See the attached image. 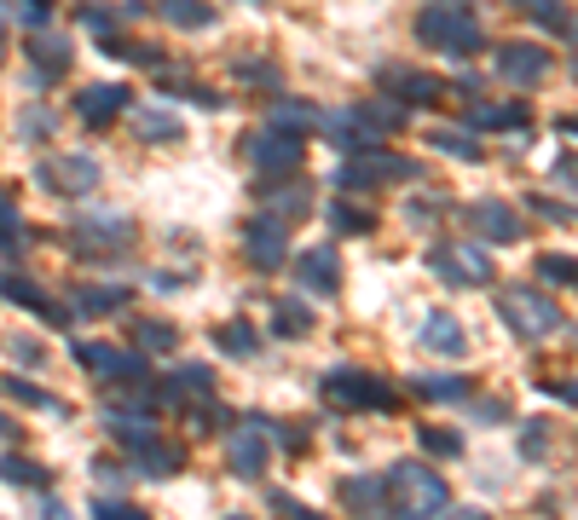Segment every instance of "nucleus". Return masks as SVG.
Listing matches in <instances>:
<instances>
[{
    "mask_svg": "<svg viewBox=\"0 0 578 520\" xmlns=\"http://www.w3.org/2000/svg\"><path fill=\"white\" fill-rule=\"evenodd\" d=\"M382 509L406 514V520H429L451 509V486L440 480V468L429 462H393L382 475Z\"/></svg>",
    "mask_w": 578,
    "mask_h": 520,
    "instance_id": "f257e3e1",
    "label": "nucleus"
},
{
    "mask_svg": "<svg viewBox=\"0 0 578 520\" xmlns=\"http://www.w3.org/2000/svg\"><path fill=\"white\" fill-rule=\"evenodd\" d=\"M417 41L445 52V59H474L481 41H486V30H481V18H474L463 0H429L422 18H417Z\"/></svg>",
    "mask_w": 578,
    "mask_h": 520,
    "instance_id": "f03ea898",
    "label": "nucleus"
},
{
    "mask_svg": "<svg viewBox=\"0 0 578 520\" xmlns=\"http://www.w3.org/2000/svg\"><path fill=\"white\" fill-rule=\"evenodd\" d=\"M497 319H504L521 342H544V335L561 330V306L544 290H533V283H509V290L497 295Z\"/></svg>",
    "mask_w": 578,
    "mask_h": 520,
    "instance_id": "7ed1b4c3",
    "label": "nucleus"
},
{
    "mask_svg": "<svg viewBox=\"0 0 578 520\" xmlns=\"http://www.w3.org/2000/svg\"><path fill=\"white\" fill-rule=\"evenodd\" d=\"M324 405H330V410H393L399 394H393L382 376H370V371H347V364H336V371L324 376Z\"/></svg>",
    "mask_w": 578,
    "mask_h": 520,
    "instance_id": "20e7f679",
    "label": "nucleus"
},
{
    "mask_svg": "<svg viewBox=\"0 0 578 520\" xmlns=\"http://www.w3.org/2000/svg\"><path fill=\"white\" fill-rule=\"evenodd\" d=\"M422 168L411 163V156H393V150H354V156H341V168H336V186L341 191H370V186H388V179H417Z\"/></svg>",
    "mask_w": 578,
    "mask_h": 520,
    "instance_id": "39448f33",
    "label": "nucleus"
},
{
    "mask_svg": "<svg viewBox=\"0 0 578 520\" xmlns=\"http://www.w3.org/2000/svg\"><path fill=\"white\" fill-rule=\"evenodd\" d=\"M429 267L451 283V290H486L492 283V254L486 243H474V238H451L429 254Z\"/></svg>",
    "mask_w": 578,
    "mask_h": 520,
    "instance_id": "423d86ee",
    "label": "nucleus"
},
{
    "mask_svg": "<svg viewBox=\"0 0 578 520\" xmlns=\"http://www.w3.org/2000/svg\"><path fill=\"white\" fill-rule=\"evenodd\" d=\"M70 243L82 254H116L134 243V220L128 215H111V208H87V215L70 220Z\"/></svg>",
    "mask_w": 578,
    "mask_h": 520,
    "instance_id": "0eeeda50",
    "label": "nucleus"
},
{
    "mask_svg": "<svg viewBox=\"0 0 578 520\" xmlns=\"http://www.w3.org/2000/svg\"><path fill=\"white\" fill-rule=\"evenodd\" d=\"M249 163H255V174H266V179H284V174H301L307 145L295 134H284V127H266V134H249Z\"/></svg>",
    "mask_w": 578,
    "mask_h": 520,
    "instance_id": "6e6552de",
    "label": "nucleus"
},
{
    "mask_svg": "<svg viewBox=\"0 0 578 520\" xmlns=\"http://www.w3.org/2000/svg\"><path fill=\"white\" fill-rule=\"evenodd\" d=\"M35 186L53 197H87V191H98V163L93 156H46L35 168Z\"/></svg>",
    "mask_w": 578,
    "mask_h": 520,
    "instance_id": "1a4fd4ad",
    "label": "nucleus"
},
{
    "mask_svg": "<svg viewBox=\"0 0 578 520\" xmlns=\"http://www.w3.org/2000/svg\"><path fill=\"white\" fill-rule=\"evenodd\" d=\"M225 462H232L238 480H261L266 475V462H272V428L261 423V416L225 439Z\"/></svg>",
    "mask_w": 578,
    "mask_h": 520,
    "instance_id": "9d476101",
    "label": "nucleus"
},
{
    "mask_svg": "<svg viewBox=\"0 0 578 520\" xmlns=\"http://www.w3.org/2000/svg\"><path fill=\"white\" fill-rule=\"evenodd\" d=\"M290 226L284 220H272V215H255L249 220V231H243V254H249V267L255 272H279L284 260H290Z\"/></svg>",
    "mask_w": 578,
    "mask_h": 520,
    "instance_id": "9b49d317",
    "label": "nucleus"
},
{
    "mask_svg": "<svg viewBox=\"0 0 578 520\" xmlns=\"http://www.w3.org/2000/svg\"><path fill=\"white\" fill-rule=\"evenodd\" d=\"M376 87L406 98V104H440L445 98L440 75H422V70H406V64H382V70H376Z\"/></svg>",
    "mask_w": 578,
    "mask_h": 520,
    "instance_id": "f8f14e48",
    "label": "nucleus"
},
{
    "mask_svg": "<svg viewBox=\"0 0 578 520\" xmlns=\"http://www.w3.org/2000/svg\"><path fill=\"white\" fill-rule=\"evenodd\" d=\"M497 75L515 82V87H533V82H544V75H549V52L538 41H509L504 52H497Z\"/></svg>",
    "mask_w": 578,
    "mask_h": 520,
    "instance_id": "ddd939ff",
    "label": "nucleus"
},
{
    "mask_svg": "<svg viewBox=\"0 0 578 520\" xmlns=\"http://www.w3.org/2000/svg\"><path fill=\"white\" fill-rule=\"evenodd\" d=\"M295 283H307L313 295H336V290H341V260H336V243L301 249V260H295Z\"/></svg>",
    "mask_w": 578,
    "mask_h": 520,
    "instance_id": "4468645a",
    "label": "nucleus"
},
{
    "mask_svg": "<svg viewBox=\"0 0 578 520\" xmlns=\"http://www.w3.org/2000/svg\"><path fill=\"white\" fill-rule=\"evenodd\" d=\"M134 104V93L122 87V82H93V87H82V98H75V116H82L87 127H105V122H116L122 111Z\"/></svg>",
    "mask_w": 578,
    "mask_h": 520,
    "instance_id": "2eb2a0df",
    "label": "nucleus"
},
{
    "mask_svg": "<svg viewBox=\"0 0 578 520\" xmlns=\"http://www.w3.org/2000/svg\"><path fill=\"white\" fill-rule=\"evenodd\" d=\"M469 226L481 231V238H492V243H521L526 238V226H521V215L509 202H497V197H486V202H474L469 208Z\"/></svg>",
    "mask_w": 578,
    "mask_h": 520,
    "instance_id": "dca6fc26",
    "label": "nucleus"
},
{
    "mask_svg": "<svg viewBox=\"0 0 578 520\" xmlns=\"http://www.w3.org/2000/svg\"><path fill=\"white\" fill-rule=\"evenodd\" d=\"M128 457H134V468L145 480H168V475H180V468H186V446H180V439H162V434H150L145 446L128 451Z\"/></svg>",
    "mask_w": 578,
    "mask_h": 520,
    "instance_id": "f3484780",
    "label": "nucleus"
},
{
    "mask_svg": "<svg viewBox=\"0 0 578 520\" xmlns=\"http://www.w3.org/2000/svg\"><path fill=\"white\" fill-rule=\"evenodd\" d=\"M0 301L30 306V312H41L46 324H64V319H70V312L46 301V295H41V283H35V278H23V272H0Z\"/></svg>",
    "mask_w": 578,
    "mask_h": 520,
    "instance_id": "a211bd4d",
    "label": "nucleus"
},
{
    "mask_svg": "<svg viewBox=\"0 0 578 520\" xmlns=\"http://www.w3.org/2000/svg\"><path fill=\"white\" fill-rule=\"evenodd\" d=\"M422 347L440 353V358H463L469 335H463V324L451 319V312H429V319H422Z\"/></svg>",
    "mask_w": 578,
    "mask_h": 520,
    "instance_id": "6ab92c4d",
    "label": "nucleus"
},
{
    "mask_svg": "<svg viewBox=\"0 0 578 520\" xmlns=\"http://www.w3.org/2000/svg\"><path fill=\"white\" fill-rule=\"evenodd\" d=\"M30 59H35V87H46L53 75L70 70V41L46 35V30H30Z\"/></svg>",
    "mask_w": 578,
    "mask_h": 520,
    "instance_id": "aec40b11",
    "label": "nucleus"
},
{
    "mask_svg": "<svg viewBox=\"0 0 578 520\" xmlns=\"http://www.w3.org/2000/svg\"><path fill=\"white\" fill-rule=\"evenodd\" d=\"M203 394H214V371H209V364H180V371L162 382V405H191Z\"/></svg>",
    "mask_w": 578,
    "mask_h": 520,
    "instance_id": "412c9836",
    "label": "nucleus"
},
{
    "mask_svg": "<svg viewBox=\"0 0 578 520\" xmlns=\"http://www.w3.org/2000/svg\"><path fill=\"white\" fill-rule=\"evenodd\" d=\"M354 116L370 127L376 139H388V134H399V127L411 122V104H393V98H359V104H354Z\"/></svg>",
    "mask_w": 578,
    "mask_h": 520,
    "instance_id": "4be33fe9",
    "label": "nucleus"
},
{
    "mask_svg": "<svg viewBox=\"0 0 578 520\" xmlns=\"http://www.w3.org/2000/svg\"><path fill=\"white\" fill-rule=\"evenodd\" d=\"M134 134L145 145H162V139H186V122L168 111V104H139L134 111Z\"/></svg>",
    "mask_w": 578,
    "mask_h": 520,
    "instance_id": "5701e85b",
    "label": "nucleus"
},
{
    "mask_svg": "<svg viewBox=\"0 0 578 520\" xmlns=\"http://www.w3.org/2000/svg\"><path fill=\"white\" fill-rule=\"evenodd\" d=\"M318 127H324V134H330V145H341V156H354V150H370V145H382V139H376L370 127L354 116V111H330V116H324Z\"/></svg>",
    "mask_w": 578,
    "mask_h": 520,
    "instance_id": "b1692460",
    "label": "nucleus"
},
{
    "mask_svg": "<svg viewBox=\"0 0 578 520\" xmlns=\"http://www.w3.org/2000/svg\"><path fill=\"white\" fill-rule=\"evenodd\" d=\"M272 330H279L284 342H301V335L318 330V319H313V306L301 301V295H284L279 306H272Z\"/></svg>",
    "mask_w": 578,
    "mask_h": 520,
    "instance_id": "393cba45",
    "label": "nucleus"
},
{
    "mask_svg": "<svg viewBox=\"0 0 578 520\" xmlns=\"http://www.w3.org/2000/svg\"><path fill=\"white\" fill-rule=\"evenodd\" d=\"M307 208H313V197H307V191H295V186H272V191H261V215L284 220V226L307 220Z\"/></svg>",
    "mask_w": 578,
    "mask_h": 520,
    "instance_id": "a878e982",
    "label": "nucleus"
},
{
    "mask_svg": "<svg viewBox=\"0 0 578 520\" xmlns=\"http://www.w3.org/2000/svg\"><path fill=\"white\" fill-rule=\"evenodd\" d=\"M533 111L526 104H474L469 111V127H486V134H504V127H526Z\"/></svg>",
    "mask_w": 578,
    "mask_h": 520,
    "instance_id": "bb28decb",
    "label": "nucleus"
},
{
    "mask_svg": "<svg viewBox=\"0 0 578 520\" xmlns=\"http://www.w3.org/2000/svg\"><path fill=\"white\" fill-rule=\"evenodd\" d=\"M162 23H174V30H209L214 23V7L209 0H157Z\"/></svg>",
    "mask_w": 578,
    "mask_h": 520,
    "instance_id": "cd10ccee",
    "label": "nucleus"
},
{
    "mask_svg": "<svg viewBox=\"0 0 578 520\" xmlns=\"http://www.w3.org/2000/svg\"><path fill=\"white\" fill-rule=\"evenodd\" d=\"M318 122H324V111H313V104H295V98L272 104V127H284V134H295V139H307Z\"/></svg>",
    "mask_w": 578,
    "mask_h": 520,
    "instance_id": "c85d7f7f",
    "label": "nucleus"
},
{
    "mask_svg": "<svg viewBox=\"0 0 578 520\" xmlns=\"http://www.w3.org/2000/svg\"><path fill=\"white\" fill-rule=\"evenodd\" d=\"M429 145L434 150H445V156H458V163H481V139H474L469 134V127H434V134H429Z\"/></svg>",
    "mask_w": 578,
    "mask_h": 520,
    "instance_id": "c756f323",
    "label": "nucleus"
},
{
    "mask_svg": "<svg viewBox=\"0 0 578 520\" xmlns=\"http://www.w3.org/2000/svg\"><path fill=\"white\" fill-rule=\"evenodd\" d=\"M341 503L359 509V514H388L382 509V480H376V475H354V480H347L341 486Z\"/></svg>",
    "mask_w": 578,
    "mask_h": 520,
    "instance_id": "7c9ffc66",
    "label": "nucleus"
},
{
    "mask_svg": "<svg viewBox=\"0 0 578 520\" xmlns=\"http://www.w3.org/2000/svg\"><path fill=\"white\" fill-rule=\"evenodd\" d=\"M411 394H417V399L458 405V399H469V382H463V376H417V382H411Z\"/></svg>",
    "mask_w": 578,
    "mask_h": 520,
    "instance_id": "2f4dec72",
    "label": "nucleus"
},
{
    "mask_svg": "<svg viewBox=\"0 0 578 520\" xmlns=\"http://www.w3.org/2000/svg\"><path fill=\"white\" fill-rule=\"evenodd\" d=\"M0 480H7V486H30V491L53 486V475H46L41 462H30V457H0Z\"/></svg>",
    "mask_w": 578,
    "mask_h": 520,
    "instance_id": "473e14b6",
    "label": "nucleus"
},
{
    "mask_svg": "<svg viewBox=\"0 0 578 520\" xmlns=\"http://www.w3.org/2000/svg\"><path fill=\"white\" fill-rule=\"evenodd\" d=\"M23 243H30V231H23V215H18V202L0 191V254H18Z\"/></svg>",
    "mask_w": 578,
    "mask_h": 520,
    "instance_id": "72a5a7b5",
    "label": "nucleus"
},
{
    "mask_svg": "<svg viewBox=\"0 0 578 520\" xmlns=\"http://www.w3.org/2000/svg\"><path fill=\"white\" fill-rule=\"evenodd\" d=\"M134 342H139V353H174V347H180V330L145 319V324H134Z\"/></svg>",
    "mask_w": 578,
    "mask_h": 520,
    "instance_id": "f704fd0d",
    "label": "nucleus"
},
{
    "mask_svg": "<svg viewBox=\"0 0 578 520\" xmlns=\"http://www.w3.org/2000/svg\"><path fill=\"white\" fill-rule=\"evenodd\" d=\"M330 226H336V231H354V238H370V231H376V215H370V208H359V202H347V197H341V202L330 208Z\"/></svg>",
    "mask_w": 578,
    "mask_h": 520,
    "instance_id": "c9c22d12",
    "label": "nucleus"
},
{
    "mask_svg": "<svg viewBox=\"0 0 578 520\" xmlns=\"http://www.w3.org/2000/svg\"><path fill=\"white\" fill-rule=\"evenodd\" d=\"M214 342H220V353H232V358H255V330H249V324H220L214 330Z\"/></svg>",
    "mask_w": 578,
    "mask_h": 520,
    "instance_id": "e433bc0d",
    "label": "nucleus"
},
{
    "mask_svg": "<svg viewBox=\"0 0 578 520\" xmlns=\"http://www.w3.org/2000/svg\"><path fill=\"white\" fill-rule=\"evenodd\" d=\"M417 439H422V451H434V457H458V451H463V434H458V428H434V423H422Z\"/></svg>",
    "mask_w": 578,
    "mask_h": 520,
    "instance_id": "4c0bfd02",
    "label": "nucleus"
},
{
    "mask_svg": "<svg viewBox=\"0 0 578 520\" xmlns=\"http://www.w3.org/2000/svg\"><path fill=\"white\" fill-rule=\"evenodd\" d=\"M538 278L544 283H572L578 290V260L572 254H538Z\"/></svg>",
    "mask_w": 578,
    "mask_h": 520,
    "instance_id": "58836bf2",
    "label": "nucleus"
},
{
    "mask_svg": "<svg viewBox=\"0 0 578 520\" xmlns=\"http://www.w3.org/2000/svg\"><path fill=\"white\" fill-rule=\"evenodd\" d=\"M122 301H128V290H122V283H116V290H82V295H75V306H82V312H111V306H122Z\"/></svg>",
    "mask_w": 578,
    "mask_h": 520,
    "instance_id": "ea45409f",
    "label": "nucleus"
},
{
    "mask_svg": "<svg viewBox=\"0 0 578 520\" xmlns=\"http://www.w3.org/2000/svg\"><path fill=\"white\" fill-rule=\"evenodd\" d=\"M93 514H98V520H150V514H145L139 503H128V498H98Z\"/></svg>",
    "mask_w": 578,
    "mask_h": 520,
    "instance_id": "a19ab883",
    "label": "nucleus"
},
{
    "mask_svg": "<svg viewBox=\"0 0 578 520\" xmlns=\"http://www.w3.org/2000/svg\"><path fill=\"white\" fill-rule=\"evenodd\" d=\"M12 399H18V405H30V410H64L53 394H41V387H35V382H23V376L12 382Z\"/></svg>",
    "mask_w": 578,
    "mask_h": 520,
    "instance_id": "79ce46f5",
    "label": "nucleus"
},
{
    "mask_svg": "<svg viewBox=\"0 0 578 520\" xmlns=\"http://www.w3.org/2000/svg\"><path fill=\"white\" fill-rule=\"evenodd\" d=\"M18 23L23 30H46L53 23V0H18Z\"/></svg>",
    "mask_w": 578,
    "mask_h": 520,
    "instance_id": "37998d69",
    "label": "nucleus"
},
{
    "mask_svg": "<svg viewBox=\"0 0 578 520\" xmlns=\"http://www.w3.org/2000/svg\"><path fill=\"white\" fill-rule=\"evenodd\" d=\"M549 179H556L561 191H572V197H578V150H572V156H556V168H549Z\"/></svg>",
    "mask_w": 578,
    "mask_h": 520,
    "instance_id": "c03bdc74",
    "label": "nucleus"
},
{
    "mask_svg": "<svg viewBox=\"0 0 578 520\" xmlns=\"http://www.w3.org/2000/svg\"><path fill=\"white\" fill-rule=\"evenodd\" d=\"M266 503H272V509H279V514H301V520H313V509H307V503H295V498H290V491H272V498H266Z\"/></svg>",
    "mask_w": 578,
    "mask_h": 520,
    "instance_id": "a18cd8bd",
    "label": "nucleus"
},
{
    "mask_svg": "<svg viewBox=\"0 0 578 520\" xmlns=\"http://www.w3.org/2000/svg\"><path fill=\"white\" fill-rule=\"evenodd\" d=\"M544 387H549V394H556V399H567V405H578V376H549Z\"/></svg>",
    "mask_w": 578,
    "mask_h": 520,
    "instance_id": "49530a36",
    "label": "nucleus"
},
{
    "mask_svg": "<svg viewBox=\"0 0 578 520\" xmlns=\"http://www.w3.org/2000/svg\"><path fill=\"white\" fill-rule=\"evenodd\" d=\"M12 358H23V364H41V342H23V335H12Z\"/></svg>",
    "mask_w": 578,
    "mask_h": 520,
    "instance_id": "de8ad7c7",
    "label": "nucleus"
},
{
    "mask_svg": "<svg viewBox=\"0 0 578 520\" xmlns=\"http://www.w3.org/2000/svg\"><path fill=\"white\" fill-rule=\"evenodd\" d=\"M18 127H23V134H30V139H41V134H46V127H53V122H46V111H23V122H18Z\"/></svg>",
    "mask_w": 578,
    "mask_h": 520,
    "instance_id": "09e8293b",
    "label": "nucleus"
},
{
    "mask_svg": "<svg viewBox=\"0 0 578 520\" xmlns=\"http://www.w3.org/2000/svg\"><path fill=\"white\" fill-rule=\"evenodd\" d=\"M521 451L538 457V451H544V428H526V434H521Z\"/></svg>",
    "mask_w": 578,
    "mask_h": 520,
    "instance_id": "8fccbe9b",
    "label": "nucleus"
},
{
    "mask_svg": "<svg viewBox=\"0 0 578 520\" xmlns=\"http://www.w3.org/2000/svg\"><path fill=\"white\" fill-rule=\"evenodd\" d=\"M561 134H567V139H578V116H561Z\"/></svg>",
    "mask_w": 578,
    "mask_h": 520,
    "instance_id": "3c124183",
    "label": "nucleus"
},
{
    "mask_svg": "<svg viewBox=\"0 0 578 520\" xmlns=\"http://www.w3.org/2000/svg\"><path fill=\"white\" fill-rule=\"evenodd\" d=\"M0 64H7V12H0Z\"/></svg>",
    "mask_w": 578,
    "mask_h": 520,
    "instance_id": "603ef678",
    "label": "nucleus"
},
{
    "mask_svg": "<svg viewBox=\"0 0 578 520\" xmlns=\"http://www.w3.org/2000/svg\"><path fill=\"white\" fill-rule=\"evenodd\" d=\"M509 7H521V12H533V7H544V0H509Z\"/></svg>",
    "mask_w": 578,
    "mask_h": 520,
    "instance_id": "864d4df0",
    "label": "nucleus"
}]
</instances>
